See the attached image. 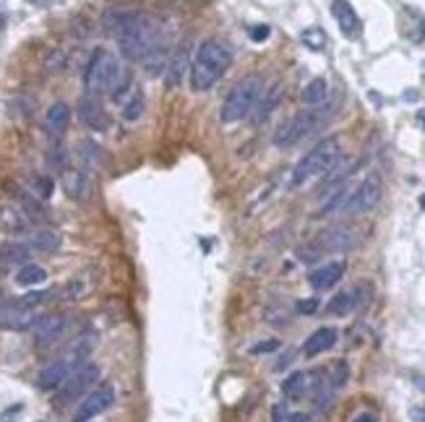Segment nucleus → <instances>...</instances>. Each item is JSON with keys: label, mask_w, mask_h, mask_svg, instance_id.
Here are the masks:
<instances>
[{"label": "nucleus", "mask_w": 425, "mask_h": 422, "mask_svg": "<svg viewBox=\"0 0 425 422\" xmlns=\"http://www.w3.org/2000/svg\"><path fill=\"white\" fill-rule=\"evenodd\" d=\"M123 118L128 120V123H133V120H138L141 115H144V94L141 91H133L131 94V99H126L123 102Z\"/></svg>", "instance_id": "33"}, {"label": "nucleus", "mask_w": 425, "mask_h": 422, "mask_svg": "<svg viewBox=\"0 0 425 422\" xmlns=\"http://www.w3.org/2000/svg\"><path fill=\"white\" fill-rule=\"evenodd\" d=\"M363 238H365V232L358 227H331V230L321 232L316 245L321 250H350V248L360 245Z\"/></svg>", "instance_id": "12"}, {"label": "nucleus", "mask_w": 425, "mask_h": 422, "mask_svg": "<svg viewBox=\"0 0 425 422\" xmlns=\"http://www.w3.org/2000/svg\"><path fill=\"white\" fill-rule=\"evenodd\" d=\"M409 420L425 422V406H412V409H409Z\"/></svg>", "instance_id": "41"}, {"label": "nucleus", "mask_w": 425, "mask_h": 422, "mask_svg": "<svg viewBox=\"0 0 425 422\" xmlns=\"http://www.w3.org/2000/svg\"><path fill=\"white\" fill-rule=\"evenodd\" d=\"M32 222L18 206H0V232L6 235H29Z\"/></svg>", "instance_id": "17"}, {"label": "nucleus", "mask_w": 425, "mask_h": 422, "mask_svg": "<svg viewBox=\"0 0 425 422\" xmlns=\"http://www.w3.org/2000/svg\"><path fill=\"white\" fill-rule=\"evenodd\" d=\"M321 248L316 245V243H313V245H303V248H297V258H300V261H316V258H321Z\"/></svg>", "instance_id": "35"}, {"label": "nucleus", "mask_w": 425, "mask_h": 422, "mask_svg": "<svg viewBox=\"0 0 425 422\" xmlns=\"http://www.w3.org/2000/svg\"><path fill=\"white\" fill-rule=\"evenodd\" d=\"M45 295H48V292H29V295L18 297V300H21V303H24L26 308H37V305H40L42 300H45Z\"/></svg>", "instance_id": "39"}, {"label": "nucleus", "mask_w": 425, "mask_h": 422, "mask_svg": "<svg viewBox=\"0 0 425 422\" xmlns=\"http://www.w3.org/2000/svg\"><path fill=\"white\" fill-rule=\"evenodd\" d=\"M42 282H48V269L40 266V263L29 261L16 271V284H21V287H34V284H42Z\"/></svg>", "instance_id": "29"}, {"label": "nucleus", "mask_w": 425, "mask_h": 422, "mask_svg": "<svg viewBox=\"0 0 425 422\" xmlns=\"http://www.w3.org/2000/svg\"><path fill=\"white\" fill-rule=\"evenodd\" d=\"M29 3H34V6H45L48 0H29Z\"/></svg>", "instance_id": "48"}, {"label": "nucleus", "mask_w": 425, "mask_h": 422, "mask_svg": "<svg viewBox=\"0 0 425 422\" xmlns=\"http://www.w3.org/2000/svg\"><path fill=\"white\" fill-rule=\"evenodd\" d=\"M342 274H345V263L331 261L326 263V266H321V269L311 271V274H308V284H311L313 289H331L339 279H342Z\"/></svg>", "instance_id": "20"}, {"label": "nucleus", "mask_w": 425, "mask_h": 422, "mask_svg": "<svg viewBox=\"0 0 425 422\" xmlns=\"http://www.w3.org/2000/svg\"><path fill=\"white\" fill-rule=\"evenodd\" d=\"M415 386H417L420 391H425V373H423V375H415Z\"/></svg>", "instance_id": "47"}, {"label": "nucleus", "mask_w": 425, "mask_h": 422, "mask_svg": "<svg viewBox=\"0 0 425 422\" xmlns=\"http://www.w3.org/2000/svg\"><path fill=\"white\" fill-rule=\"evenodd\" d=\"M339 157V138L337 135H329V138H324L321 144H316L311 152L305 154L303 160L297 162L295 170H292V180L289 185H303L305 180H311L316 175H324L326 170L334 165V160Z\"/></svg>", "instance_id": "5"}, {"label": "nucleus", "mask_w": 425, "mask_h": 422, "mask_svg": "<svg viewBox=\"0 0 425 422\" xmlns=\"http://www.w3.org/2000/svg\"><path fill=\"white\" fill-rule=\"evenodd\" d=\"M272 417H274V422H285L287 420V412H285V404H277L272 409Z\"/></svg>", "instance_id": "43"}, {"label": "nucleus", "mask_w": 425, "mask_h": 422, "mask_svg": "<svg viewBox=\"0 0 425 422\" xmlns=\"http://www.w3.org/2000/svg\"><path fill=\"white\" fill-rule=\"evenodd\" d=\"M65 326H68V318L63 313H48V316H40L34 321V326L29 331H32V339L37 347H50L63 336Z\"/></svg>", "instance_id": "11"}, {"label": "nucleus", "mask_w": 425, "mask_h": 422, "mask_svg": "<svg viewBox=\"0 0 425 422\" xmlns=\"http://www.w3.org/2000/svg\"><path fill=\"white\" fill-rule=\"evenodd\" d=\"M188 50L185 48H177L175 55L167 60V68H165V84H167L170 89H175L180 81H183L185 71H188Z\"/></svg>", "instance_id": "25"}, {"label": "nucleus", "mask_w": 425, "mask_h": 422, "mask_svg": "<svg viewBox=\"0 0 425 422\" xmlns=\"http://www.w3.org/2000/svg\"><path fill=\"white\" fill-rule=\"evenodd\" d=\"M280 347V342H261V344H256V347H250V355H264V352H274Z\"/></svg>", "instance_id": "40"}, {"label": "nucleus", "mask_w": 425, "mask_h": 422, "mask_svg": "<svg viewBox=\"0 0 425 422\" xmlns=\"http://www.w3.org/2000/svg\"><path fill=\"white\" fill-rule=\"evenodd\" d=\"M300 42H303L308 50H313V52H321L329 40H326V32H324L321 26H308V29L300 32Z\"/></svg>", "instance_id": "31"}, {"label": "nucleus", "mask_w": 425, "mask_h": 422, "mask_svg": "<svg viewBox=\"0 0 425 422\" xmlns=\"http://www.w3.org/2000/svg\"><path fill=\"white\" fill-rule=\"evenodd\" d=\"M269 34H272V29H269V24H256L248 29V37L253 42H266L269 40Z\"/></svg>", "instance_id": "36"}, {"label": "nucleus", "mask_w": 425, "mask_h": 422, "mask_svg": "<svg viewBox=\"0 0 425 422\" xmlns=\"http://www.w3.org/2000/svg\"><path fill=\"white\" fill-rule=\"evenodd\" d=\"M381 191H384L381 177H378L376 172H370V175L350 193V199H347L342 211H345V214H363V211H370V209L381 201Z\"/></svg>", "instance_id": "9"}, {"label": "nucleus", "mask_w": 425, "mask_h": 422, "mask_svg": "<svg viewBox=\"0 0 425 422\" xmlns=\"http://www.w3.org/2000/svg\"><path fill=\"white\" fill-rule=\"evenodd\" d=\"M81 157V162L87 165V167H94L96 162H99V146L94 144V141H79V152H76Z\"/></svg>", "instance_id": "34"}, {"label": "nucleus", "mask_w": 425, "mask_h": 422, "mask_svg": "<svg viewBox=\"0 0 425 422\" xmlns=\"http://www.w3.org/2000/svg\"><path fill=\"white\" fill-rule=\"evenodd\" d=\"M316 383H319L316 381V373H292L282 383V394L287 399H297V396H303L308 386H316Z\"/></svg>", "instance_id": "27"}, {"label": "nucleus", "mask_w": 425, "mask_h": 422, "mask_svg": "<svg viewBox=\"0 0 425 422\" xmlns=\"http://www.w3.org/2000/svg\"><path fill=\"white\" fill-rule=\"evenodd\" d=\"M337 344V328L331 326H324L319 331H313L303 344V355L305 357H316V355H321V352L331 350Z\"/></svg>", "instance_id": "22"}, {"label": "nucleus", "mask_w": 425, "mask_h": 422, "mask_svg": "<svg viewBox=\"0 0 425 422\" xmlns=\"http://www.w3.org/2000/svg\"><path fill=\"white\" fill-rule=\"evenodd\" d=\"M113 404H115V389L110 383H102V386H96L94 391H89V394H84V396L79 399V404L73 409L71 422L94 420V417H99L102 412H107Z\"/></svg>", "instance_id": "7"}, {"label": "nucleus", "mask_w": 425, "mask_h": 422, "mask_svg": "<svg viewBox=\"0 0 425 422\" xmlns=\"http://www.w3.org/2000/svg\"><path fill=\"white\" fill-rule=\"evenodd\" d=\"M285 422H311V417H308V414H303V412H297V414H289Z\"/></svg>", "instance_id": "46"}, {"label": "nucleus", "mask_w": 425, "mask_h": 422, "mask_svg": "<svg viewBox=\"0 0 425 422\" xmlns=\"http://www.w3.org/2000/svg\"><path fill=\"white\" fill-rule=\"evenodd\" d=\"M84 87L94 96L102 91H110L115 96L118 89L126 87V71H123L121 60L110 50H94L87 63V71H84Z\"/></svg>", "instance_id": "3"}, {"label": "nucleus", "mask_w": 425, "mask_h": 422, "mask_svg": "<svg viewBox=\"0 0 425 422\" xmlns=\"http://www.w3.org/2000/svg\"><path fill=\"white\" fill-rule=\"evenodd\" d=\"M261 91H264V79H261L258 73H250V76L241 79L233 87V91L227 94L225 104H222V110H219V120H222L225 126H233L238 120L248 118L256 99L261 96Z\"/></svg>", "instance_id": "4"}, {"label": "nucleus", "mask_w": 425, "mask_h": 422, "mask_svg": "<svg viewBox=\"0 0 425 422\" xmlns=\"http://www.w3.org/2000/svg\"><path fill=\"white\" fill-rule=\"evenodd\" d=\"M319 120H321V112H319V104L316 107H308V110L297 112V115H292L289 120H285L277 131H274V146H280V149H285V146H292L297 144L300 138H305V135L311 133L313 128L319 126Z\"/></svg>", "instance_id": "6"}, {"label": "nucleus", "mask_w": 425, "mask_h": 422, "mask_svg": "<svg viewBox=\"0 0 425 422\" xmlns=\"http://www.w3.org/2000/svg\"><path fill=\"white\" fill-rule=\"evenodd\" d=\"M331 16L337 18V24L345 37H358L360 34V18H358L355 9L347 0H334L331 3Z\"/></svg>", "instance_id": "18"}, {"label": "nucleus", "mask_w": 425, "mask_h": 422, "mask_svg": "<svg viewBox=\"0 0 425 422\" xmlns=\"http://www.w3.org/2000/svg\"><path fill=\"white\" fill-rule=\"evenodd\" d=\"M230 63H233V55H230V50H227L225 45H219V42L214 40L201 42L199 50H196V60L191 63L193 89H196V91L211 89L225 76Z\"/></svg>", "instance_id": "2"}, {"label": "nucleus", "mask_w": 425, "mask_h": 422, "mask_svg": "<svg viewBox=\"0 0 425 422\" xmlns=\"http://www.w3.org/2000/svg\"><path fill=\"white\" fill-rule=\"evenodd\" d=\"M24 245L29 250H40V253H53L60 248V235L53 230H37V232H29L24 240Z\"/></svg>", "instance_id": "26"}, {"label": "nucleus", "mask_w": 425, "mask_h": 422, "mask_svg": "<svg viewBox=\"0 0 425 422\" xmlns=\"http://www.w3.org/2000/svg\"><path fill=\"white\" fill-rule=\"evenodd\" d=\"M300 96H303V102L311 104V107H316V104H324V102H326V96H329V84H326V79L308 81Z\"/></svg>", "instance_id": "30"}, {"label": "nucleus", "mask_w": 425, "mask_h": 422, "mask_svg": "<svg viewBox=\"0 0 425 422\" xmlns=\"http://www.w3.org/2000/svg\"><path fill=\"white\" fill-rule=\"evenodd\" d=\"M60 183H63V191L76 201H84L89 196V180L84 170L76 167H65L63 175H60Z\"/></svg>", "instance_id": "23"}, {"label": "nucleus", "mask_w": 425, "mask_h": 422, "mask_svg": "<svg viewBox=\"0 0 425 422\" xmlns=\"http://www.w3.org/2000/svg\"><path fill=\"white\" fill-rule=\"evenodd\" d=\"M37 321L34 308H26L21 300H9L0 303V328L6 331H29Z\"/></svg>", "instance_id": "10"}, {"label": "nucleus", "mask_w": 425, "mask_h": 422, "mask_svg": "<svg viewBox=\"0 0 425 422\" xmlns=\"http://www.w3.org/2000/svg\"><path fill=\"white\" fill-rule=\"evenodd\" d=\"M295 311L300 313V316H313V313L319 311V300H316V297H311V300H297Z\"/></svg>", "instance_id": "37"}, {"label": "nucleus", "mask_w": 425, "mask_h": 422, "mask_svg": "<svg viewBox=\"0 0 425 422\" xmlns=\"http://www.w3.org/2000/svg\"><path fill=\"white\" fill-rule=\"evenodd\" d=\"M355 308H358V289H345V292L331 297L329 305H326V311L331 316H350Z\"/></svg>", "instance_id": "28"}, {"label": "nucleus", "mask_w": 425, "mask_h": 422, "mask_svg": "<svg viewBox=\"0 0 425 422\" xmlns=\"http://www.w3.org/2000/svg\"><path fill=\"white\" fill-rule=\"evenodd\" d=\"M60 63H63V52H57V55L50 57V60H48V71H60V68H63Z\"/></svg>", "instance_id": "42"}, {"label": "nucleus", "mask_w": 425, "mask_h": 422, "mask_svg": "<svg viewBox=\"0 0 425 422\" xmlns=\"http://www.w3.org/2000/svg\"><path fill=\"white\" fill-rule=\"evenodd\" d=\"M71 373H73V370L68 367V362H65V360L48 362V365L40 370V375H37V386H40L42 391H57Z\"/></svg>", "instance_id": "15"}, {"label": "nucleus", "mask_w": 425, "mask_h": 422, "mask_svg": "<svg viewBox=\"0 0 425 422\" xmlns=\"http://www.w3.org/2000/svg\"><path fill=\"white\" fill-rule=\"evenodd\" d=\"M282 94H285V84H282V81H274L272 87H266L264 91H261V99H256L253 110H250V126H261V123H266V118L277 110Z\"/></svg>", "instance_id": "13"}, {"label": "nucleus", "mask_w": 425, "mask_h": 422, "mask_svg": "<svg viewBox=\"0 0 425 422\" xmlns=\"http://www.w3.org/2000/svg\"><path fill=\"white\" fill-rule=\"evenodd\" d=\"M71 126V107L65 102L50 104L48 115H45V128H48L53 135H63Z\"/></svg>", "instance_id": "24"}, {"label": "nucleus", "mask_w": 425, "mask_h": 422, "mask_svg": "<svg viewBox=\"0 0 425 422\" xmlns=\"http://www.w3.org/2000/svg\"><path fill=\"white\" fill-rule=\"evenodd\" d=\"M118 45L133 63H144L160 45V24L146 13H121L118 16Z\"/></svg>", "instance_id": "1"}, {"label": "nucleus", "mask_w": 425, "mask_h": 422, "mask_svg": "<svg viewBox=\"0 0 425 422\" xmlns=\"http://www.w3.org/2000/svg\"><path fill=\"white\" fill-rule=\"evenodd\" d=\"M94 342H96L94 331H87V334L76 336V342L68 347V352H65V357H63L71 370H76V367H81L87 362V357L92 355V350H94Z\"/></svg>", "instance_id": "21"}, {"label": "nucleus", "mask_w": 425, "mask_h": 422, "mask_svg": "<svg viewBox=\"0 0 425 422\" xmlns=\"http://www.w3.org/2000/svg\"><path fill=\"white\" fill-rule=\"evenodd\" d=\"M29 255H32V250L24 243H6V245H0V271L3 274L18 271L24 263H29Z\"/></svg>", "instance_id": "16"}, {"label": "nucleus", "mask_w": 425, "mask_h": 422, "mask_svg": "<svg viewBox=\"0 0 425 422\" xmlns=\"http://www.w3.org/2000/svg\"><path fill=\"white\" fill-rule=\"evenodd\" d=\"M96 378H99V367L94 362H84L81 367H76L63 381V386L57 389V404H68V401H76L84 394H89Z\"/></svg>", "instance_id": "8"}, {"label": "nucleus", "mask_w": 425, "mask_h": 422, "mask_svg": "<svg viewBox=\"0 0 425 422\" xmlns=\"http://www.w3.org/2000/svg\"><path fill=\"white\" fill-rule=\"evenodd\" d=\"M53 191H55V180L48 175H34L32 180H29V193H32L34 199L40 201H48L50 196H53Z\"/></svg>", "instance_id": "32"}, {"label": "nucleus", "mask_w": 425, "mask_h": 422, "mask_svg": "<svg viewBox=\"0 0 425 422\" xmlns=\"http://www.w3.org/2000/svg\"><path fill=\"white\" fill-rule=\"evenodd\" d=\"M353 422H378V414L376 412H360Z\"/></svg>", "instance_id": "44"}, {"label": "nucleus", "mask_w": 425, "mask_h": 422, "mask_svg": "<svg viewBox=\"0 0 425 422\" xmlns=\"http://www.w3.org/2000/svg\"><path fill=\"white\" fill-rule=\"evenodd\" d=\"M79 118L92 131H107V126H110V115H107V110H104L102 102L94 94L84 96L79 102Z\"/></svg>", "instance_id": "14"}, {"label": "nucleus", "mask_w": 425, "mask_h": 422, "mask_svg": "<svg viewBox=\"0 0 425 422\" xmlns=\"http://www.w3.org/2000/svg\"><path fill=\"white\" fill-rule=\"evenodd\" d=\"M9 24V6H6V0H0V26Z\"/></svg>", "instance_id": "45"}, {"label": "nucleus", "mask_w": 425, "mask_h": 422, "mask_svg": "<svg viewBox=\"0 0 425 422\" xmlns=\"http://www.w3.org/2000/svg\"><path fill=\"white\" fill-rule=\"evenodd\" d=\"M347 375H350V370H347L345 362H337V367H334V375H331V386L337 389V386H342V383L347 381Z\"/></svg>", "instance_id": "38"}, {"label": "nucleus", "mask_w": 425, "mask_h": 422, "mask_svg": "<svg viewBox=\"0 0 425 422\" xmlns=\"http://www.w3.org/2000/svg\"><path fill=\"white\" fill-rule=\"evenodd\" d=\"M355 167H358V160H355V157H337V160H334V165H331V167L324 172L321 191L326 193L329 188H334V185H342L347 177L355 172Z\"/></svg>", "instance_id": "19"}]
</instances>
